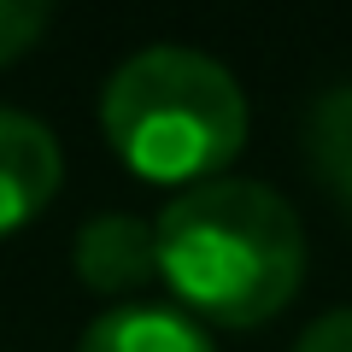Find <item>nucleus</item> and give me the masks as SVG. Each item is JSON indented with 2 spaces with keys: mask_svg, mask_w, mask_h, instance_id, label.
Wrapping results in <instances>:
<instances>
[{
  "mask_svg": "<svg viewBox=\"0 0 352 352\" xmlns=\"http://www.w3.org/2000/svg\"><path fill=\"white\" fill-rule=\"evenodd\" d=\"M76 352H217L188 311L170 305H118L82 329Z\"/></svg>",
  "mask_w": 352,
  "mask_h": 352,
  "instance_id": "5",
  "label": "nucleus"
},
{
  "mask_svg": "<svg viewBox=\"0 0 352 352\" xmlns=\"http://www.w3.org/2000/svg\"><path fill=\"white\" fill-rule=\"evenodd\" d=\"M294 352H352V311H329L300 335Z\"/></svg>",
  "mask_w": 352,
  "mask_h": 352,
  "instance_id": "8",
  "label": "nucleus"
},
{
  "mask_svg": "<svg viewBox=\"0 0 352 352\" xmlns=\"http://www.w3.org/2000/svg\"><path fill=\"white\" fill-rule=\"evenodd\" d=\"M59 141L47 124L24 112H0V241L24 229L36 212H47V200L59 194Z\"/></svg>",
  "mask_w": 352,
  "mask_h": 352,
  "instance_id": "3",
  "label": "nucleus"
},
{
  "mask_svg": "<svg viewBox=\"0 0 352 352\" xmlns=\"http://www.w3.org/2000/svg\"><path fill=\"white\" fill-rule=\"evenodd\" d=\"M71 264H76V282L94 294H129L141 282L159 276V241H153V223L129 212H106L94 223H82L71 247Z\"/></svg>",
  "mask_w": 352,
  "mask_h": 352,
  "instance_id": "4",
  "label": "nucleus"
},
{
  "mask_svg": "<svg viewBox=\"0 0 352 352\" xmlns=\"http://www.w3.org/2000/svg\"><path fill=\"white\" fill-rule=\"evenodd\" d=\"M47 30V6H24V0H0V65L24 59Z\"/></svg>",
  "mask_w": 352,
  "mask_h": 352,
  "instance_id": "7",
  "label": "nucleus"
},
{
  "mask_svg": "<svg viewBox=\"0 0 352 352\" xmlns=\"http://www.w3.org/2000/svg\"><path fill=\"white\" fill-rule=\"evenodd\" d=\"M100 129L141 182L206 188L247 141V94L212 53L147 47L112 71Z\"/></svg>",
  "mask_w": 352,
  "mask_h": 352,
  "instance_id": "2",
  "label": "nucleus"
},
{
  "mask_svg": "<svg viewBox=\"0 0 352 352\" xmlns=\"http://www.w3.org/2000/svg\"><path fill=\"white\" fill-rule=\"evenodd\" d=\"M159 276L194 317L252 329L300 294L305 229L282 194L217 176L153 217Z\"/></svg>",
  "mask_w": 352,
  "mask_h": 352,
  "instance_id": "1",
  "label": "nucleus"
},
{
  "mask_svg": "<svg viewBox=\"0 0 352 352\" xmlns=\"http://www.w3.org/2000/svg\"><path fill=\"white\" fill-rule=\"evenodd\" d=\"M305 159L323 176V188L352 206V82L329 88L305 118Z\"/></svg>",
  "mask_w": 352,
  "mask_h": 352,
  "instance_id": "6",
  "label": "nucleus"
}]
</instances>
